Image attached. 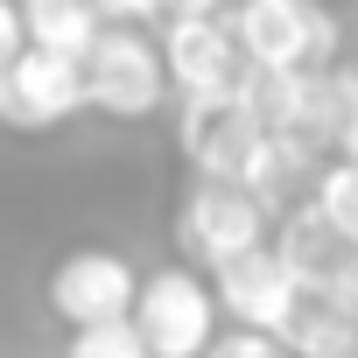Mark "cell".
Returning <instances> with one entry per match:
<instances>
[{"instance_id": "obj_2", "label": "cell", "mask_w": 358, "mask_h": 358, "mask_svg": "<svg viewBox=\"0 0 358 358\" xmlns=\"http://www.w3.org/2000/svg\"><path fill=\"white\" fill-rule=\"evenodd\" d=\"M225 22L246 71H323L337 57V22L316 0H239Z\"/></svg>"}, {"instance_id": "obj_14", "label": "cell", "mask_w": 358, "mask_h": 358, "mask_svg": "<svg viewBox=\"0 0 358 358\" xmlns=\"http://www.w3.org/2000/svg\"><path fill=\"white\" fill-rule=\"evenodd\" d=\"M197 358H288L274 337H260V330H225V337H211Z\"/></svg>"}, {"instance_id": "obj_17", "label": "cell", "mask_w": 358, "mask_h": 358, "mask_svg": "<svg viewBox=\"0 0 358 358\" xmlns=\"http://www.w3.org/2000/svg\"><path fill=\"white\" fill-rule=\"evenodd\" d=\"M169 15H225V0H169Z\"/></svg>"}, {"instance_id": "obj_15", "label": "cell", "mask_w": 358, "mask_h": 358, "mask_svg": "<svg viewBox=\"0 0 358 358\" xmlns=\"http://www.w3.org/2000/svg\"><path fill=\"white\" fill-rule=\"evenodd\" d=\"M155 15H169V0H99V22H155Z\"/></svg>"}, {"instance_id": "obj_9", "label": "cell", "mask_w": 358, "mask_h": 358, "mask_svg": "<svg viewBox=\"0 0 358 358\" xmlns=\"http://www.w3.org/2000/svg\"><path fill=\"white\" fill-rule=\"evenodd\" d=\"M211 302H218V316H232L239 330H260V337L281 344L288 316L302 309V288L288 281V267L274 260V246H253V253L211 267Z\"/></svg>"}, {"instance_id": "obj_18", "label": "cell", "mask_w": 358, "mask_h": 358, "mask_svg": "<svg viewBox=\"0 0 358 358\" xmlns=\"http://www.w3.org/2000/svg\"><path fill=\"white\" fill-rule=\"evenodd\" d=\"M316 8H323V0H316Z\"/></svg>"}, {"instance_id": "obj_8", "label": "cell", "mask_w": 358, "mask_h": 358, "mask_svg": "<svg viewBox=\"0 0 358 358\" xmlns=\"http://www.w3.org/2000/svg\"><path fill=\"white\" fill-rule=\"evenodd\" d=\"M134 260L113 253V246H85V253H64L57 274H50V309L71 323V330H92V323H120L134 309Z\"/></svg>"}, {"instance_id": "obj_12", "label": "cell", "mask_w": 358, "mask_h": 358, "mask_svg": "<svg viewBox=\"0 0 358 358\" xmlns=\"http://www.w3.org/2000/svg\"><path fill=\"white\" fill-rule=\"evenodd\" d=\"M309 204H316V218H323L344 246H358V162H330Z\"/></svg>"}, {"instance_id": "obj_11", "label": "cell", "mask_w": 358, "mask_h": 358, "mask_svg": "<svg viewBox=\"0 0 358 358\" xmlns=\"http://www.w3.org/2000/svg\"><path fill=\"white\" fill-rule=\"evenodd\" d=\"M15 15H22V43L43 50V57H85L92 36L106 29L99 22V0H15Z\"/></svg>"}, {"instance_id": "obj_4", "label": "cell", "mask_w": 358, "mask_h": 358, "mask_svg": "<svg viewBox=\"0 0 358 358\" xmlns=\"http://www.w3.org/2000/svg\"><path fill=\"white\" fill-rule=\"evenodd\" d=\"M78 71H85V106L92 113H106V120H148V113H162V99H169V78H162V57H155V43L141 36V29H99L92 36V50L78 57Z\"/></svg>"}, {"instance_id": "obj_5", "label": "cell", "mask_w": 358, "mask_h": 358, "mask_svg": "<svg viewBox=\"0 0 358 358\" xmlns=\"http://www.w3.org/2000/svg\"><path fill=\"white\" fill-rule=\"evenodd\" d=\"M176 246H183L197 267H225L253 246H267V204L239 183H211L197 176V190L176 211Z\"/></svg>"}, {"instance_id": "obj_1", "label": "cell", "mask_w": 358, "mask_h": 358, "mask_svg": "<svg viewBox=\"0 0 358 358\" xmlns=\"http://www.w3.org/2000/svg\"><path fill=\"white\" fill-rule=\"evenodd\" d=\"M183 155L197 162V176L211 183H239L274 211V190L288 183V169L274 155V141L253 127V113L239 106V92L218 99H183Z\"/></svg>"}, {"instance_id": "obj_16", "label": "cell", "mask_w": 358, "mask_h": 358, "mask_svg": "<svg viewBox=\"0 0 358 358\" xmlns=\"http://www.w3.org/2000/svg\"><path fill=\"white\" fill-rule=\"evenodd\" d=\"M22 50H29L22 43V15H15V0H0V71H8Z\"/></svg>"}, {"instance_id": "obj_13", "label": "cell", "mask_w": 358, "mask_h": 358, "mask_svg": "<svg viewBox=\"0 0 358 358\" xmlns=\"http://www.w3.org/2000/svg\"><path fill=\"white\" fill-rule=\"evenodd\" d=\"M64 358H148V344L134 337V323H92V330H71Z\"/></svg>"}, {"instance_id": "obj_7", "label": "cell", "mask_w": 358, "mask_h": 358, "mask_svg": "<svg viewBox=\"0 0 358 358\" xmlns=\"http://www.w3.org/2000/svg\"><path fill=\"white\" fill-rule=\"evenodd\" d=\"M85 113V71L71 57H43V50H22L8 71H0V127L15 134H50L64 120Z\"/></svg>"}, {"instance_id": "obj_6", "label": "cell", "mask_w": 358, "mask_h": 358, "mask_svg": "<svg viewBox=\"0 0 358 358\" xmlns=\"http://www.w3.org/2000/svg\"><path fill=\"white\" fill-rule=\"evenodd\" d=\"M155 57H162L169 92H183V99H218V92H239V78H246L225 15H169Z\"/></svg>"}, {"instance_id": "obj_10", "label": "cell", "mask_w": 358, "mask_h": 358, "mask_svg": "<svg viewBox=\"0 0 358 358\" xmlns=\"http://www.w3.org/2000/svg\"><path fill=\"white\" fill-rule=\"evenodd\" d=\"M274 260L288 267V281L302 288V302L309 295H323V281L344 267V260H358V246H344L323 218H316V204H302L288 225H281V239H274Z\"/></svg>"}, {"instance_id": "obj_3", "label": "cell", "mask_w": 358, "mask_h": 358, "mask_svg": "<svg viewBox=\"0 0 358 358\" xmlns=\"http://www.w3.org/2000/svg\"><path fill=\"white\" fill-rule=\"evenodd\" d=\"M127 323H134V337L148 344V358H197V351L218 337L211 281H204L197 267H155V274H141Z\"/></svg>"}]
</instances>
